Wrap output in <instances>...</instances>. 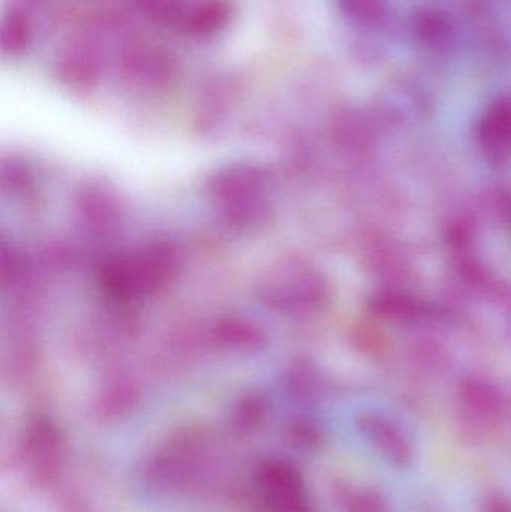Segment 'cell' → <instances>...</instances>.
I'll use <instances>...</instances> for the list:
<instances>
[{"label":"cell","instance_id":"obj_1","mask_svg":"<svg viewBox=\"0 0 511 512\" xmlns=\"http://www.w3.org/2000/svg\"><path fill=\"white\" fill-rule=\"evenodd\" d=\"M255 489L263 512H314L302 474L287 460H264Z\"/></svg>","mask_w":511,"mask_h":512},{"label":"cell","instance_id":"obj_2","mask_svg":"<svg viewBox=\"0 0 511 512\" xmlns=\"http://www.w3.org/2000/svg\"><path fill=\"white\" fill-rule=\"evenodd\" d=\"M21 454L29 477L38 486H48L62 469L65 445L50 424L38 423L27 430Z\"/></svg>","mask_w":511,"mask_h":512},{"label":"cell","instance_id":"obj_3","mask_svg":"<svg viewBox=\"0 0 511 512\" xmlns=\"http://www.w3.org/2000/svg\"><path fill=\"white\" fill-rule=\"evenodd\" d=\"M357 429L363 439L390 465L404 469L413 463V444L392 421L380 415L365 414L357 420Z\"/></svg>","mask_w":511,"mask_h":512},{"label":"cell","instance_id":"obj_4","mask_svg":"<svg viewBox=\"0 0 511 512\" xmlns=\"http://www.w3.org/2000/svg\"><path fill=\"white\" fill-rule=\"evenodd\" d=\"M231 9L225 0H210L206 5L198 6L194 14L186 15L183 26L188 33L206 36L219 32L227 24Z\"/></svg>","mask_w":511,"mask_h":512},{"label":"cell","instance_id":"obj_5","mask_svg":"<svg viewBox=\"0 0 511 512\" xmlns=\"http://www.w3.org/2000/svg\"><path fill=\"white\" fill-rule=\"evenodd\" d=\"M413 33L423 45L441 47L449 41L452 24L440 9L426 8L414 15Z\"/></svg>","mask_w":511,"mask_h":512},{"label":"cell","instance_id":"obj_6","mask_svg":"<svg viewBox=\"0 0 511 512\" xmlns=\"http://www.w3.org/2000/svg\"><path fill=\"white\" fill-rule=\"evenodd\" d=\"M339 9L353 23L377 27L386 20V0H338Z\"/></svg>","mask_w":511,"mask_h":512},{"label":"cell","instance_id":"obj_7","mask_svg":"<svg viewBox=\"0 0 511 512\" xmlns=\"http://www.w3.org/2000/svg\"><path fill=\"white\" fill-rule=\"evenodd\" d=\"M32 41V26L23 14L15 12L6 18L2 45L6 53L18 54Z\"/></svg>","mask_w":511,"mask_h":512},{"label":"cell","instance_id":"obj_8","mask_svg":"<svg viewBox=\"0 0 511 512\" xmlns=\"http://www.w3.org/2000/svg\"><path fill=\"white\" fill-rule=\"evenodd\" d=\"M347 512H392L387 499L377 490L363 489L348 493L345 498Z\"/></svg>","mask_w":511,"mask_h":512},{"label":"cell","instance_id":"obj_9","mask_svg":"<svg viewBox=\"0 0 511 512\" xmlns=\"http://www.w3.org/2000/svg\"><path fill=\"white\" fill-rule=\"evenodd\" d=\"M293 442L302 450H317L323 442V435L312 424H299L293 429Z\"/></svg>","mask_w":511,"mask_h":512},{"label":"cell","instance_id":"obj_10","mask_svg":"<svg viewBox=\"0 0 511 512\" xmlns=\"http://www.w3.org/2000/svg\"><path fill=\"white\" fill-rule=\"evenodd\" d=\"M483 512H511V501L504 493H489L483 502Z\"/></svg>","mask_w":511,"mask_h":512}]
</instances>
